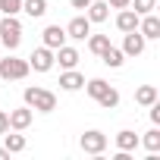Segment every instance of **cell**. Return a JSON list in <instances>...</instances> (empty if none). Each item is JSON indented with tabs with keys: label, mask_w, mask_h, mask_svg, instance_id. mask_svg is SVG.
<instances>
[{
	"label": "cell",
	"mask_w": 160,
	"mask_h": 160,
	"mask_svg": "<svg viewBox=\"0 0 160 160\" xmlns=\"http://www.w3.org/2000/svg\"><path fill=\"white\" fill-rule=\"evenodd\" d=\"M101 60H104V66H110V69H119V66L126 63V53H122L119 47H113V44H110V47L101 53Z\"/></svg>",
	"instance_id": "cell-15"
},
{
	"label": "cell",
	"mask_w": 160,
	"mask_h": 160,
	"mask_svg": "<svg viewBox=\"0 0 160 160\" xmlns=\"http://www.w3.org/2000/svg\"><path fill=\"white\" fill-rule=\"evenodd\" d=\"M7 157H10V151H7V148H0V160H7Z\"/></svg>",
	"instance_id": "cell-30"
},
{
	"label": "cell",
	"mask_w": 160,
	"mask_h": 160,
	"mask_svg": "<svg viewBox=\"0 0 160 160\" xmlns=\"http://www.w3.org/2000/svg\"><path fill=\"white\" fill-rule=\"evenodd\" d=\"M82 85H85V75L82 72H75V69H63L60 72V88L63 91H78Z\"/></svg>",
	"instance_id": "cell-12"
},
{
	"label": "cell",
	"mask_w": 160,
	"mask_h": 160,
	"mask_svg": "<svg viewBox=\"0 0 160 160\" xmlns=\"http://www.w3.org/2000/svg\"><path fill=\"white\" fill-rule=\"evenodd\" d=\"M144 47H148V41H144V35L135 28V32H126V38H122V53L126 57H141L144 53Z\"/></svg>",
	"instance_id": "cell-6"
},
{
	"label": "cell",
	"mask_w": 160,
	"mask_h": 160,
	"mask_svg": "<svg viewBox=\"0 0 160 160\" xmlns=\"http://www.w3.org/2000/svg\"><path fill=\"white\" fill-rule=\"evenodd\" d=\"M28 66L35 69V72H50L57 63H53V50L50 47H38V50H32V57H28Z\"/></svg>",
	"instance_id": "cell-5"
},
{
	"label": "cell",
	"mask_w": 160,
	"mask_h": 160,
	"mask_svg": "<svg viewBox=\"0 0 160 160\" xmlns=\"http://www.w3.org/2000/svg\"><path fill=\"white\" fill-rule=\"evenodd\" d=\"M107 47H110V38H107V35H88V50H91V53L101 57Z\"/></svg>",
	"instance_id": "cell-21"
},
{
	"label": "cell",
	"mask_w": 160,
	"mask_h": 160,
	"mask_svg": "<svg viewBox=\"0 0 160 160\" xmlns=\"http://www.w3.org/2000/svg\"><path fill=\"white\" fill-rule=\"evenodd\" d=\"M3 148H7L10 154H19V151H25V135H19L16 129H13V132H3Z\"/></svg>",
	"instance_id": "cell-16"
},
{
	"label": "cell",
	"mask_w": 160,
	"mask_h": 160,
	"mask_svg": "<svg viewBox=\"0 0 160 160\" xmlns=\"http://www.w3.org/2000/svg\"><path fill=\"white\" fill-rule=\"evenodd\" d=\"M98 104H101L104 110H116V107H119V91H116V88H107V91L98 98Z\"/></svg>",
	"instance_id": "cell-22"
},
{
	"label": "cell",
	"mask_w": 160,
	"mask_h": 160,
	"mask_svg": "<svg viewBox=\"0 0 160 160\" xmlns=\"http://www.w3.org/2000/svg\"><path fill=\"white\" fill-rule=\"evenodd\" d=\"M0 41H3V47L10 53L22 44V22L16 16H3V19H0Z\"/></svg>",
	"instance_id": "cell-2"
},
{
	"label": "cell",
	"mask_w": 160,
	"mask_h": 160,
	"mask_svg": "<svg viewBox=\"0 0 160 160\" xmlns=\"http://www.w3.org/2000/svg\"><path fill=\"white\" fill-rule=\"evenodd\" d=\"M7 116H10V129L25 132V129L32 126V119H35V110H32V107H16V110H10Z\"/></svg>",
	"instance_id": "cell-7"
},
{
	"label": "cell",
	"mask_w": 160,
	"mask_h": 160,
	"mask_svg": "<svg viewBox=\"0 0 160 160\" xmlns=\"http://www.w3.org/2000/svg\"><path fill=\"white\" fill-rule=\"evenodd\" d=\"M138 16H144V13H154L157 10V0H132V3H129Z\"/></svg>",
	"instance_id": "cell-24"
},
{
	"label": "cell",
	"mask_w": 160,
	"mask_h": 160,
	"mask_svg": "<svg viewBox=\"0 0 160 160\" xmlns=\"http://www.w3.org/2000/svg\"><path fill=\"white\" fill-rule=\"evenodd\" d=\"M151 122H154V126L160 122V104H157V101L151 104Z\"/></svg>",
	"instance_id": "cell-26"
},
{
	"label": "cell",
	"mask_w": 160,
	"mask_h": 160,
	"mask_svg": "<svg viewBox=\"0 0 160 160\" xmlns=\"http://www.w3.org/2000/svg\"><path fill=\"white\" fill-rule=\"evenodd\" d=\"M78 144H82L85 154H104V151H107V135H104L101 129H88Z\"/></svg>",
	"instance_id": "cell-4"
},
{
	"label": "cell",
	"mask_w": 160,
	"mask_h": 160,
	"mask_svg": "<svg viewBox=\"0 0 160 160\" xmlns=\"http://www.w3.org/2000/svg\"><path fill=\"white\" fill-rule=\"evenodd\" d=\"M53 63H60V69H75L78 66V50L69 47V44H63V47L53 50Z\"/></svg>",
	"instance_id": "cell-10"
},
{
	"label": "cell",
	"mask_w": 160,
	"mask_h": 160,
	"mask_svg": "<svg viewBox=\"0 0 160 160\" xmlns=\"http://www.w3.org/2000/svg\"><path fill=\"white\" fill-rule=\"evenodd\" d=\"M28 72H32L28 60H19V57H7V60H0V78H3V82H22Z\"/></svg>",
	"instance_id": "cell-3"
},
{
	"label": "cell",
	"mask_w": 160,
	"mask_h": 160,
	"mask_svg": "<svg viewBox=\"0 0 160 160\" xmlns=\"http://www.w3.org/2000/svg\"><path fill=\"white\" fill-rule=\"evenodd\" d=\"M3 132H10V116L0 110V135H3Z\"/></svg>",
	"instance_id": "cell-27"
},
{
	"label": "cell",
	"mask_w": 160,
	"mask_h": 160,
	"mask_svg": "<svg viewBox=\"0 0 160 160\" xmlns=\"http://www.w3.org/2000/svg\"><path fill=\"white\" fill-rule=\"evenodd\" d=\"M41 38H44V47L57 50V47L66 44V28H63V25H47V28L41 32Z\"/></svg>",
	"instance_id": "cell-11"
},
{
	"label": "cell",
	"mask_w": 160,
	"mask_h": 160,
	"mask_svg": "<svg viewBox=\"0 0 160 160\" xmlns=\"http://www.w3.org/2000/svg\"><path fill=\"white\" fill-rule=\"evenodd\" d=\"M138 144H144L151 154H157V151H160V129L154 126L151 132H144V138H138Z\"/></svg>",
	"instance_id": "cell-20"
},
{
	"label": "cell",
	"mask_w": 160,
	"mask_h": 160,
	"mask_svg": "<svg viewBox=\"0 0 160 160\" xmlns=\"http://www.w3.org/2000/svg\"><path fill=\"white\" fill-rule=\"evenodd\" d=\"M85 16H88V22H107V16H110V3H107V0H91Z\"/></svg>",
	"instance_id": "cell-14"
},
{
	"label": "cell",
	"mask_w": 160,
	"mask_h": 160,
	"mask_svg": "<svg viewBox=\"0 0 160 160\" xmlns=\"http://www.w3.org/2000/svg\"><path fill=\"white\" fill-rule=\"evenodd\" d=\"M0 13H3V16L22 13V0H0Z\"/></svg>",
	"instance_id": "cell-25"
},
{
	"label": "cell",
	"mask_w": 160,
	"mask_h": 160,
	"mask_svg": "<svg viewBox=\"0 0 160 160\" xmlns=\"http://www.w3.org/2000/svg\"><path fill=\"white\" fill-rule=\"evenodd\" d=\"M157 98H160V94H157V88H154V85H141V88L135 91V104H141V107H151Z\"/></svg>",
	"instance_id": "cell-18"
},
{
	"label": "cell",
	"mask_w": 160,
	"mask_h": 160,
	"mask_svg": "<svg viewBox=\"0 0 160 160\" xmlns=\"http://www.w3.org/2000/svg\"><path fill=\"white\" fill-rule=\"evenodd\" d=\"M116 148H119V151H135V148H138V135H135L132 129L116 132Z\"/></svg>",
	"instance_id": "cell-17"
},
{
	"label": "cell",
	"mask_w": 160,
	"mask_h": 160,
	"mask_svg": "<svg viewBox=\"0 0 160 160\" xmlns=\"http://www.w3.org/2000/svg\"><path fill=\"white\" fill-rule=\"evenodd\" d=\"M22 101H25V107H32L38 113H53L57 110V94L47 91V88H38V85H28L25 94H22Z\"/></svg>",
	"instance_id": "cell-1"
},
{
	"label": "cell",
	"mask_w": 160,
	"mask_h": 160,
	"mask_svg": "<svg viewBox=\"0 0 160 160\" xmlns=\"http://www.w3.org/2000/svg\"><path fill=\"white\" fill-rule=\"evenodd\" d=\"M107 3H110V7H113V10H126V7H129V3H132V0H107Z\"/></svg>",
	"instance_id": "cell-28"
},
{
	"label": "cell",
	"mask_w": 160,
	"mask_h": 160,
	"mask_svg": "<svg viewBox=\"0 0 160 160\" xmlns=\"http://www.w3.org/2000/svg\"><path fill=\"white\" fill-rule=\"evenodd\" d=\"M22 13H28L32 19H41L47 13V0H22Z\"/></svg>",
	"instance_id": "cell-19"
},
{
	"label": "cell",
	"mask_w": 160,
	"mask_h": 160,
	"mask_svg": "<svg viewBox=\"0 0 160 160\" xmlns=\"http://www.w3.org/2000/svg\"><path fill=\"white\" fill-rule=\"evenodd\" d=\"M138 19H141V16L126 7V10H119V16H116V28H119L122 35H126V32H135V28H138Z\"/></svg>",
	"instance_id": "cell-13"
},
{
	"label": "cell",
	"mask_w": 160,
	"mask_h": 160,
	"mask_svg": "<svg viewBox=\"0 0 160 160\" xmlns=\"http://www.w3.org/2000/svg\"><path fill=\"white\" fill-rule=\"evenodd\" d=\"M88 35H91V22H88V16H72V22L66 25V38L85 41Z\"/></svg>",
	"instance_id": "cell-8"
},
{
	"label": "cell",
	"mask_w": 160,
	"mask_h": 160,
	"mask_svg": "<svg viewBox=\"0 0 160 160\" xmlns=\"http://www.w3.org/2000/svg\"><path fill=\"white\" fill-rule=\"evenodd\" d=\"M138 32L144 35V41H157V38H160V19H157L154 13H144V16L138 19Z\"/></svg>",
	"instance_id": "cell-9"
},
{
	"label": "cell",
	"mask_w": 160,
	"mask_h": 160,
	"mask_svg": "<svg viewBox=\"0 0 160 160\" xmlns=\"http://www.w3.org/2000/svg\"><path fill=\"white\" fill-rule=\"evenodd\" d=\"M82 88H85V91H88V98H94V101H98V98H101V94H104V91H107V88H110V85H107V82H104V78H91V82H85V85H82Z\"/></svg>",
	"instance_id": "cell-23"
},
{
	"label": "cell",
	"mask_w": 160,
	"mask_h": 160,
	"mask_svg": "<svg viewBox=\"0 0 160 160\" xmlns=\"http://www.w3.org/2000/svg\"><path fill=\"white\" fill-rule=\"evenodd\" d=\"M69 3H72V10H88L91 0H69Z\"/></svg>",
	"instance_id": "cell-29"
}]
</instances>
